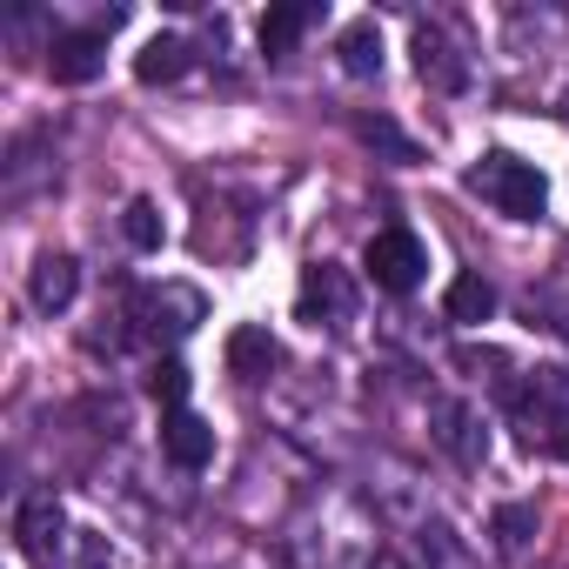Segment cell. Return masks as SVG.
Listing matches in <instances>:
<instances>
[{
  "instance_id": "1",
  "label": "cell",
  "mask_w": 569,
  "mask_h": 569,
  "mask_svg": "<svg viewBox=\"0 0 569 569\" xmlns=\"http://www.w3.org/2000/svg\"><path fill=\"white\" fill-rule=\"evenodd\" d=\"M469 194H482L496 214L509 221H536L542 201H549V181L536 174V161H516V154H482L469 168Z\"/></svg>"
},
{
  "instance_id": "2",
  "label": "cell",
  "mask_w": 569,
  "mask_h": 569,
  "mask_svg": "<svg viewBox=\"0 0 569 569\" xmlns=\"http://www.w3.org/2000/svg\"><path fill=\"white\" fill-rule=\"evenodd\" d=\"M369 274H376V289H389V296H409L416 281L429 274V248H422L409 228H382V234L369 241Z\"/></svg>"
},
{
  "instance_id": "3",
  "label": "cell",
  "mask_w": 569,
  "mask_h": 569,
  "mask_svg": "<svg viewBox=\"0 0 569 569\" xmlns=\"http://www.w3.org/2000/svg\"><path fill=\"white\" fill-rule=\"evenodd\" d=\"M101 68H108V34H94V28L54 34V48H48V74H54L61 88H88Z\"/></svg>"
},
{
  "instance_id": "4",
  "label": "cell",
  "mask_w": 569,
  "mask_h": 569,
  "mask_svg": "<svg viewBox=\"0 0 569 569\" xmlns=\"http://www.w3.org/2000/svg\"><path fill=\"white\" fill-rule=\"evenodd\" d=\"M429 422H436V442H442L462 469H476V462L489 456V429L476 422V409H469V402H436V409H429Z\"/></svg>"
},
{
  "instance_id": "5",
  "label": "cell",
  "mask_w": 569,
  "mask_h": 569,
  "mask_svg": "<svg viewBox=\"0 0 569 569\" xmlns=\"http://www.w3.org/2000/svg\"><path fill=\"white\" fill-rule=\"evenodd\" d=\"M161 456H168L174 469H208L214 429H208L194 409H168V416H161Z\"/></svg>"
},
{
  "instance_id": "6",
  "label": "cell",
  "mask_w": 569,
  "mask_h": 569,
  "mask_svg": "<svg viewBox=\"0 0 569 569\" xmlns=\"http://www.w3.org/2000/svg\"><path fill=\"white\" fill-rule=\"evenodd\" d=\"M74 289H81V261L74 254H41L34 274H28V296H34L41 316H61L74 302Z\"/></svg>"
},
{
  "instance_id": "7",
  "label": "cell",
  "mask_w": 569,
  "mask_h": 569,
  "mask_svg": "<svg viewBox=\"0 0 569 569\" xmlns=\"http://www.w3.org/2000/svg\"><path fill=\"white\" fill-rule=\"evenodd\" d=\"M336 54H342V74H349V81H369V74H382V34H376V21H356V28H342Z\"/></svg>"
},
{
  "instance_id": "8",
  "label": "cell",
  "mask_w": 569,
  "mask_h": 569,
  "mask_svg": "<svg viewBox=\"0 0 569 569\" xmlns=\"http://www.w3.org/2000/svg\"><path fill=\"white\" fill-rule=\"evenodd\" d=\"M416 68L436 88H462V61H456V48H449L442 28H416Z\"/></svg>"
},
{
  "instance_id": "9",
  "label": "cell",
  "mask_w": 569,
  "mask_h": 569,
  "mask_svg": "<svg viewBox=\"0 0 569 569\" xmlns=\"http://www.w3.org/2000/svg\"><path fill=\"white\" fill-rule=\"evenodd\" d=\"M14 536H21L28 556H48V542L61 536V502H54V496H28L21 516H14Z\"/></svg>"
},
{
  "instance_id": "10",
  "label": "cell",
  "mask_w": 569,
  "mask_h": 569,
  "mask_svg": "<svg viewBox=\"0 0 569 569\" xmlns=\"http://www.w3.org/2000/svg\"><path fill=\"white\" fill-rule=\"evenodd\" d=\"M442 309H449V322H489L496 316V289H489V281L482 274H456L449 281V296H442Z\"/></svg>"
},
{
  "instance_id": "11",
  "label": "cell",
  "mask_w": 569,
  "mask_h": 569,
  "mask_svg": "<svg viewBox=\"0 0 569 569\" xmlns=\"http://www.w3.org/2000/svg\"><path fill=\"white\" fill-rule=\"evenodd\" d=\"M181 68H188V41H174V34H154V41L134 54V81H148V88L181 81Z\"/></svg>"
},
{
  "instance_id": "12",
  "label": "cell",
  "mask_w": 569,
  "mask_h": 569,
  "mask_svg": "<svg viewBox=\"0 0 569 569\" xmlns=\"http://www.w3.org/2000/svg\"><path fill=\"white\" fill-rule=\"evenodd\" d=\"M309 28H316V8H309V0H296V8H268V14H261V48H268V54H289Z\"/></svg>"
},
{
  "instance_id": "13",
  "label": "cell",
  "mask_w": 569,
  "mask_h": 569,
  "mask_svg": "<svg viewBox=\"0 0 569 569\" xmlns=\"http://www.w3.org/2000/svg\"><path fill=\"white\" fill-rule=\"evenodd\" d=\"M228 369H234L241 382H261V376L274 369V342H268V329H234V336H228Z\"/></svg>"
},
{
  "instance_id": "14",
  "label": "cell",
  "mask_w": 569,
  "mask_h": 569,
  "mask_svg": "<svg viewBox=\"0 0 569 569\" xmlns=\"http://www.w3.org/2000/svg\"><path fill=\"white\" fill-rule=\"evenodd\" d=\"M356 141H369V148H382L396 168H409V161H422V148L389 121V114H356Z\"/></svg>"
},
{
  "instance_id": "15",
  "label": "cell",
  "mask_w": 569,
  "mask_h": 569,
  "mask_svg": "<svg viewBox=\"0 0 569 569\" xmlns=\"http://www.w3.org/2000/svg\"><path fill=\"white\" fill-rule=\"evenodd\" d=\"M302 302L309 309H329V316H349L356 309V296H349V281L322 261V268H309V281H302Z\"/></svg>"
},
{
  "instance_id": "16",
  "label": "cell",
  "mask_w": 569,
  "mask_h": 569,
  "mask_svg": "<svg viewBox=\"0 0 569 569\" xmlns=\"http://www.w3.org/2000/svg\"><path fill=\"white\" fill-rule=\"evenodd\" d=\"M121 234H128L134 248H161V208H154L148 194H134V201L121 208Z\"/></svg>"
},
{
  "instance_id": "17",
  "label": "cell",
  "mask_w": 569,
  "mask_h": 569,
  "mask_svg": "<svg viewBox=\"0 0 569 569\" xmlns=\"http://www.w3.org/2000/svg\"><path fill=\"white\" fill-rule=\"evenodd\" d=\"M529 536H536V509H529V502H502V509H496V542L516 556Z\"/></svg>"
},
{
  "instance_id": "18",
  "label": "cell",
  "mask_w": 569,
  "mask_h": 569,
  "mask_svg": "<svg viewBox=\"0 0 569 569\" xmlns=\"http://www.w3.org/2000/svg\"><path fill=\"white\" fill-rule=\"evenodd\" d=\"M529 442H542V449L569 456V409H549V402H536V416H529Z\"/></svg>"
},
{
  "instance_id": "19",
  "label": "cell",
  "mask_w": 569,
  "mask_h": 569,
  "mask_svg": "<svg viewBox=\"0 0 569 569\" xmlns=\"http://www.w3.org/2000/svg\"><path fill=\"white\" fill-rule=\"evenodd\" d=\"M154 396H161L168 409H181V396H188V369H181V362H161V369H154Z\"/></svg>"
}]
</instances>
